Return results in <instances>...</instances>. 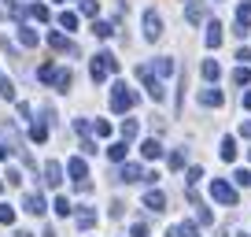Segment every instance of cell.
<instances>
[{"mask_svg":"<svg viewBox=\"0 0 251 237\" xmlns=\"http://www.w3.org/2000/svg\"><path fill=\"white\" fill-rule=\"evenodd\" d=\"M133 104H137V93L126 86V82H115V86H111V111H115V115L129 111Z\"/></svg>","mask_w":251,"mask_h":237,"instance_id":"obj_1","label":"cell"},{"mask_svg":"<svg viewBox=\"0 0 251 237\" xmlns=\"http://www.w3.org/2000/svg\"><path fill=\"white\" fill-rule=\"evenodd\" d=\"M118 71V59L111 52H96L93 56V67H89V74H93V82L100 86V82H107V74H115Z\"/></svg>","mask_w":251,"mask_h":237,"instance_id":"obj_2","label":"cell"},{"mask_svg":"<svg viewBox=\"0 0 251 237\" xmlns=\"http://www.w3.org/2000/svg\"><path fill=\"white\" fill-rule=\"evenodd\" d=\"M137 78L144 82V89H148V96H151L155 104H159V100H166V89H163V82L151 74V67H137Z\"/></svg>","mask_w":251,"mask_h":237,"instance_id":"obj_3","label":"cell"},{"mask_svg":"<svg viewBox=\"0 0 251 237\" xmlns=\"http://www.w3.org/2000/svg\"><path fill=\"white\" fill-rule=\"evenodd\" d=\"M67 171H71V178H74V185H78L81 193H89L93 185H89V167H85V159L81 156H74V159H67Z\"/></svg>","mask_w":251,"mask_h":237,"instance_id":"obj_4","label":"cell"},{"mask_svg":"<svg viewBox=\"0 0 251 237\" xmlns=\"http://www.w3.org/2000/svg\"><path fill=\"white\" fill-rule=\"evenodd\" d=\"M211 197L218 200V204H226V207H236V189L229 182H222V178H214V182H211Z\"/></svg>","mask_w":251,"mask_h":237,"instance_id":"obj_5","label":"cell"},{"mask_svg":"<svg viewBox=\"0 0 251 237\" xmlns=\"http://www.w3.org/2000/svg\"><path fill=\"white\" fill-rule=\"evenodd\" d=\"M236 37H248L251 33V0H244L240 8H236V26H233Z\"/></svg>","mask_w":251,"mask_h":237,"instance_id":"obj_6","label":"cell"},{"mask_svg":"<svg viewBox=\"0 0 251 237\" xmlns=\"http://www.w3.org/2000/svg\"><path fill=\"white\" fill-rule=\"evenodd\" d=\"M48 48H52V52H67V56H78V45H71V41L63 37V33H55V30H48Z\"/></svg>","mask_w":251,"mask_h":237,"instance_id":"obj_7","label":"cell"},{"mask_svg":"<svg viewBox=\"0 0 251 237\" xmlns=\"http://www.w3.org/2000/svg\"><path fill=\"white\" fill-rule=\"evenodd\" d=\"M144 37H148V41L163 37V19H159L155 11H144Z\"/></svg>","mask_w":251,"mask_h":237,"instance_id":"obj_8","label":"cell"},{"mask_svg":"<svg viewBox=\"0 0 251 237\" xmlns=\"http://www.w3.org/2000/svg\"><path fill=\"white\" fill-rule=\"evenodd\" d=\"M118 182H144L141 163H122V167H118Z\"/></svg>","mask_w":251,"mask_h":237,"instance_id":"obj_9","label":"cell"},{"mask_svg":"<svg viewBox=\"0 0 251 237\" xmlns=\"http://www.w3.org/2000/svg\"><path fill=\"white\" fill-rule=\"evenodd\" d=\"M200 104H203V108H222V104H226V93H222V89H203V93H200Z\"/></svg>","mask_w":251,"mask_h":237,"instance_id":"obj_10","label":"cell"},{"mask_svg":"<svg viewBox=\"0 0 251 237\" xmlns=\"http://www.w3.org/2000/svg\"><path fill=\"white\" fill-rule=\"evenodd\" d=\"M59 182H63V167L55 163V159H48V163H45V185H48V189H55Z\"/></svg>","mask_w":251,"mask_h":237,"instance_id":"obj_11","label":"cell"},{"mask_svg":"<svg viewBox=\"0 0 251 237\" xmlns=\"http://www.w3.org/2000/svg\"><path fill=\"white\" fill-rule=\"evenodd\" d=\"M185 19H188L192 26H200V23L207 19V8L200 4V0H192V4H188V11H185Z\"/></svg>","mask_w":251,"mask_h":237,"instance_id":"obj_12","label":"cell"},{"mask_svg":"<svg viewBox=\"0 0 251 237\" xmlns=\"http://www.w3.org/2000/svg\"><path fill=\"white\" fill-rule=\"evenodd\" d=\"M144 207H148V211H163V207H166V197H163L159 189L144 193Z\"/></svg>","mask_w":251,"mask_h":237,"instance_id":"obj_13","label":"cell"},{"mask_svg":"<svg viewBox=\"0 0 251 237\" xmlns=\"http://www.w3.org/2000/svg\"><path fill=\"white\" fill-rule=\"evenodd\" d=\"M218 156L226 159V163H233V159H236V137H222V145H218Z\"/></svg>","mask_w":251,"mask_h":237,"instance_id":"obj_14","label":"cell"},{"mask_svg":"<svg viewBox=\"0 0 251 237\" xmlns=\"http://www.w3.org/2000/svg\"><path fill=\"white\" fill-rule=\"evenodd\" d=\"M222 37H226V33H222V23H207V48H218Z\"/></svg>","mask_w":251,"mask_h":237,"instance_id":"obj_15","label":"cell"},{"mask_svg":"<svg viewBox=\"0 0 251 237\" xmlns=\"http://www.w3.org/2000/svg\"><path fill=\"white\" fill-rule=\"evenodd\" d=\"M141 156H144V159H159V156H163V145H159L155 137H148V141L141 145Z\"/></svg>","mask_w":251,"mask_h":237,"instance_id":"obj_16","label":"cell"},{"mask_svg":"<svg viewBox=\"0 0 251 237\" xmlns=\"http://www.w3.org/2000/svg\"><path fill=\"white\" fill-rule=\"evenodd\" d=\"M45 197H41V193H30V197H26V211L30 215H45Z\"/></svg>","mask_w":251,"mask_h":237,"instance_id":"obj_17","label":"cell"},{"mask_svg":"<svg viewBox=\"0 0 251 237\" xmlns=\"http://www.w3.org/2000/svg\"><path fill=\"white\" fill-rule=\"evenodd\" d=\"M126 152H129V141H115V145L107 148V159H111V163H122Z\"/></svg>","mask_w":251,"mask_h":237,"instance_id":"obj_18","label":"cell"},{"mask_svg":"<svg viewBox=\"0 0 251 237\" xmlns=\"http://www.w3.org/2000/svg\"><path fill=\"white\" fill-rule=\"evenodd\" d=\"M151 71H155V78H166V74H174V59H170V56H159Z\"/></svg>","mask_w":251,"mask_h":237,"instance_id":"obj_19","label":"cell"},{"mask_svg":"<svg viewBox=\"0 0 251 237\" xmlns=\"http://www.w3.org/2000/svg\"><path fill=\"white\" fill-rule=\"evenodd\" d=\"M19 41H23V48H37V41H41V37L30 30V26H23V23H19Z\"/></svg>","mask_w":251,"mask_h":237,"instance_id":"obj_20","label":"cell"},{"mask_svg":"<svg viewBox=\"0 0 251 237\" xmlns=\"http://www.w3.org/2000/svg\"><path fill=\"white\" fill-rule=\"evenodd\" d=\"M96 226V211L93 207H81L78 211V230H93Z\"/></svg>","mask_w":251,"mask_h":237,"instance_id":"obj_21","label":"cell"},{"mask_svg":"<svg viewBox=\"0 0 251 237\" xmlns=\"http://www.w3.org/2000/svg\"><path fill=\"white\" fill-rule=\"evenodd\" d=\"M233 86H251V67H248V63H240V67L233 71Z\"/></svg>","mask_w":251,"mask_h":237,"instance_id":"obj_22","label":"cell"},{"mask_svg":"<svg viewBox=\"0 0 251 237\" xmlns=\"http://www.w3.org/2000/svg\"><path fill=\"white\" fill-rule=\"evenodd\" d=\"M137 134H141V122H137V118H126L122 122V141H133Z\"/></svg>","mask_w":251,"mask_h":237,"instance_id":"obj_23","label":"cell"},{"mask_svg":"<svg viewBox=\"0 0 251 237\" xmlns=\"http://www.w3.org/2000/svg\"><path fill=\"white\" fill-rule=\"evenodd\" d=\"M200 71H203V78L207 82H218V74H222V67L214 63V59H203V67H200Z\"/></svg>","mask_w":251,"mask_h":237,"instance_id":"obj_24","label":"cell"},{"mask_svg":"<svg viewBox=\"0 0 251 237\" xmlns=\"http://www.w3.org/2000/svg\"><path fill=\"white\" fill-rule=\"evenodd\" d=\"M59 26H63L67 33H74V30H78V15H74V11H63V15H59Z\"/></svg>","mask_w":251,"mask_h":237,"instance_id":"obj_25","label":"cell"},{"mask_svg":"<svg viewBox=\"0 0 251 237\" xmlns=\"http://www.w3.org/2000/svg\"><path fill=\"white\" fill-rule=\"evenodd\" d=\"M37 78H41V82H45V86H52V82H55V67H52V63H41V71H37Z\"/></svg>","mask_w":251,"mask_h":237,"instance_id":"obj_26","label":"cell"},{"mask_svg":"<svg viewBox=\"0 0 251 237\" xmlns=\"http://www.w3.org/2000/svg\"><path fill=\"white\" fill-rule=\"evenodd\" d=\"M93 33H96L100 41H107L111 33H115V26H111V23H93Z\"/></svg>","mask_w":251,"mask_h":237,"instance_id":"obj_27","label":"cell"},{"mask_svg":"<svg viewBox=\"0 0 251 237\" xmlns=\"http://www.w3.org/2000/svg\"><path fill=\"white\" fill-rule=\"evenodd\" d=\"M0 96H4V100H15V86H11V78H4V74H0Z\"/></svg>","mask_w":251,"mask_h":237,"instance_id":"obj_28","label":"cell"},{"mask_svg":"<svg viewBox=\"0 0 251 237\" xmlns=\"http://www.w3.org/2000/svg\"><path fill=\"white\" fill-rule=\"evenodd\" d=\"M81 15H85V19H96V15H100V4H96V0H81Z\"/></svg>","mask_w":251,"mask_h":237,"instance_id":"obj_29","label":"cell"},{"mask_svg":"<svg viewBox=\"0 0 251 237\" xmlns=\"http://www.w3.org/2000/svg\"><path fill=\"white\" fill-rule=\"evenodd\" d=\"M71 82H74V74H71V71H55V82H52V86H59V89H71Z\"/></svg>","mask_w":251,"mask_h":237,"instance_id":"obj_30","label":"cell"},{"mask_svg":"<svg viewBox=\"0 0 251 237\" xmlns=\"http://www.w3.org/2000/svg\"><path fill=\"white\" fill-rule=\"evenodd\" d=\"M71 211H74V207H71V200H67V197H55V215H63V219H67Z\"/></svg>","mask_w":251,"mask_h":237,"instance_id":"obj_31","label":"cell"},{"mask_svg":"<svg viewBox=\"0 0 251 237\" xmlns=\"http://www.w3.org/2000/svg\"><path fill=\"white\" fill-rule=\"evenodd\" d=\"M0 222H4V226L15 222V207H11V204H0Z\"/></svg>","mask_w":251,"mask_h":237,"instance_id":"obj_32","label":"cell"},{"mask_svg":"<svg viewBox=\"0 0 251 237\" xmlns=\"http://www.w3.org/2000/svg\"><path fill=\"white\" fill-rule=\"evenodd\" d=\"M30 15L37 19V23H48V8H45V4H33V8H30Z\"/></svg>","mask_w":251,"mask_h":237,"instance_id":"obj_33","label":"cell"},{"mask_svg":"<svg viewBox=\"0 0 251 237\" xmlns=\"http://www.w3.org/2000/svg\"><path fill=\"white\" fill-rule=\"evenodd\" d=\"M93 130H96V137H111V122H103V118H96Z\"/></svg>","mask_w":251,"mask_h":237,"instance_id":"obj_34","label":"cell"},{"mask_svg":"<svg viewBox=\"0 0 251 237\" xmlns=\"http://www.w3.org/2000/svg\"><path fill=\"white\" fill-rule=\"evenodd\" d=\"M181 167H185V152H170V171H181Z\"/></svg>","mask_w":251,"mask_h":237,"instance_id":"obj_35","label":"cell"},{"mask_svg":"<svg viewBox=\"0 0 251 237\" xmlns=\"http://www.w3.org/2000/svg\"><path fill=\"white\" fill-rule=\"evenodd\" d=\"M196 222H200V226H211V222H214V215L207 211V207H200V211H196Z\"/></svg>","mask_w":251,"mask_h":237,"instance_id":"obj_36","label":"cell"},{"mask_svg":"<svg viewBox=\"0 0 251 237\" xmlns=\"http://www.w3.org/2000/svg\"><path fill=\"white\" fill-rule=\"evenodd\" d=\"M233 178H236V185H251V171H244V167L233 174Z\"/></svg>","mask_w":251,"mask_h":237,"instance_id":"obj_37","label":"cell"},{"mask_svg":"<svg viewBox=\"0 0 251 237\" xmlns=\"http://www.w3.org/2000/svg\"><path fill=\"white\" fill-rule=\"evenodd\" d=\"M200 178H203V171H200V167H188V178H185V182H188V185H196Z\"/></svg>","mask_w":251,"mask_h":237,"instance_id":"obj_38","label":"cell"},{"mask_svg":"<svg viewBox=\"0 0 251 237\" xmlns=\"http://www.w3.org/2000/svg\"><path fill=\"white\" fill-rule=\"evenodd\" d=\"M122 211H126L122 200H111V219H122Z\"/></svg>","mask_w":251,"mask_h":237,"instance_id":"obj_39","label":"cell"},{"mask_svg":"<svg viewBox=\"0 0 251 237\" xmlns=\"http://www.w3.org/2000/svg\"><path fill=\"white\" fill-rule=\"evenodd\" d=\"M81 152H85V156H93V152H96V141H93V137H81Z\"/></svg>","mask_w":251,"mask_h":237,"instance_id":"obj_40","label":"cell"},{"mask_svg":"<svg viewBox=\"0 0 251 237\" xmlns=\"http://www.w3.org/2000/svg\"><path fill=\"white\" fill-rule=\"evenodd\" d=\"M129 234H133V237H148V226H144V222H133V230H129Z\"/></svg>","mask_w":251,"mask_h":237,"instance_id":"obj_41","label":"cell"},{"mask_svg":"<svg viewBox=\"0 0 251 237\" xmlns=\"http://www.w3.org/2000/svg\"><path fill=\"white\" fill-rule=\"evenodd\" d=\"M74 130H78V134L85 137V134H89V122H85V118H74Z\"/></svg>","mask_w":251,"mask_h":237,"instance_id":"obj_42","label":"cell"},{"mask_svg":"<svg viewBox=\"0 0 251 237\" xmlns=\"http://www.w3.org/2000/svg\"><path fill=\"white\" fill-rule=\"evenodd\" d=\"M8 182H11V185H23V174H19L15 167H11V171H8Z\"/></svg>","mask_w":251,"mask_h":237,"instance_id":"obj_43","label":"cell"},{"mask_svg":"<svg viewBox=\"0 0 251 237\" xmlns=\"http://www.w3.org/2000/svg\"><path fill=\"white\" fill-rule=\"evenodd\" d=\"M240 134H244V137H248V141H251V118H248V122H244V126H240Z\"/></svg>","mask_w":251,"mask_h":237,"instance_id":"obj_44","label":"cell"},{"mask_svg":"<svg viewBox=\"0 0 251 237\" xmlns=\"http://www.w3.org/2000/svg\"><path fill=\"white\" fill-rule=\"evenodd\" d=\"M244 108L251 111V89H248V93H244Z\"/></svg>","mask_w":251,"mask_h":237,"instance_id":"obj_45","label":"cell"},{"mask_svg":"<svg viewBox=\"0 0 251 237\" xmlns=\"http://www.w3.org/2000/svg\"><path fill=\"white\" fill-rule=\"evenodd\" d=\"M15 237H33V234H26V230H15Z\"/></svg>","mask_w":251,"mask_h":237,"instance_id":"obj_46","label":"cell"},{"mask_svg":"<svg viewBox=\"0 0 251 237\" xmlns=\"http://www.w3.org/2000/svg\"><path fill=\"white\" fill-rule=\"evenodd\" d=\"M0 159H8V148H4V145H0Z\"/></svg>","mask_w":251,"mask_h":237,"instance_id":"obj_47","label":"cell"},{"mask_svg":"<svg viewBox=\"0 0 251 237\" xmlns=\"http://www.w3.org/2000/svg\"><path fill=\"white\" fill-rule=\"evenodd\" d=\"M236 237H248V234H236Z\"/></svg>","mask_w":251,"mask_h":237,"instance_id":"obj_48","label":"cell"},{"mask_svg":"<svg viewBox=\"0 0 251 237\" xmlns=\"http://www.w3.org/2000/svg\"><path fill=\"white\" fill-rule=\"evenodd\" d=\"M0 193H4V185H0Z\"/></svg>","mask_w":251,"mask_h":237,"instance_id":"obj_49","label":"cell"}]
</instances>
